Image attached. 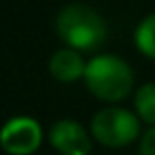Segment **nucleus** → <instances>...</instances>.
I'll return each instance as SVG.
<instances>
[{"label":"nucleus","mask_w":155,"mask_h":155,"mask_svg":"<svg viewBox=\"0 0 155 155\" xmlns=\"http://www.w3.org/2000/svg\"><path fill=\"white\" fill-rule=\"evenodd\" d=\"M51 144L62 155H87L91 151V140L81 123L72 119H60L49 130Z\"/></svg>","instance_id":"nucleus-5"},{"label":"nucleus","mask_w":155,"mask_h":155,"mask_svg":"<svg viewBox=\"0 0 155 155\" xmlns=\"http://www.w3.org/2000/svg\"><path fill=\"white\" fill-rule=\"evenodd\" d=\"M138 130H140L138 117L121 106L102 108L91 119V134L108 147H121L132 142L138 136Z\"/></svg>","instance_id":"nucleus-3"},{"label":"nucleus","mask_w":155,"mask_h":155,"mask_svg":"<svg viewBox=\"0 0 155 155\" xmlns=\"http://www.w3.org/2000/svg\"><path fill=\"white\" fill-rule=\"evenodd\" d=\"M85 62L77 49H58L49 60V70L58 81H74L85 74Z\"/></svg>","instance_id":"nucleus-6"},{"label":"nucleus","mask_w":155,"mask_h":155,"mask_svg":"<svg viewBox=\"0 0 155 155\" xmlns=\"http://www.w3.org/2000/svg\"><path fill=\"white\" fill-rule=\"evenodd\" d=\"M85 81L87 87L102 100L115 102L125 98L132 91L134 72L125 60L110 53H100L91 58L85 66Z\"/></svg>","instance_id":"nucleus-2"},{"label":"nucleus","mask_w":155,"mask_h":155,"mask_svg":"<svg viewBox=\"0 0 155 155\" xmlns=\"http://www.w3.org/2000/svg\"><path fill=\"white\" fill-rule=\"evenodd\" d=\"M140 155H155V125L142 134V140H140Z\"/></svg>","instance_id":"nucleus-9"},{"label":"nucleus","mask_w":155,"mask_h":155,"mask_svg":"<svg viewBox=\"0 0 155 155\" xmlns=\"http://www.w3.org/2000/svg\"><path fill=\"white\" fill-rule=\"evenodd\" d=\"M134 41H136V47H138L144 55L155 58V13L147 15V17L136 26Z\"/></svg>","instance_id":"nucleus-8"},{"label":"nucleus","mask_w":155,"mask_h":155,"mask_svg":"<svg viewBox=\"0 0 155 155\" xmlns=\"http://www.w3.org/2000/svg\"><path fill=\"white\" fill-rule=\"evenodd\" d=\"M55 30L60 38L70 45V49L91 51L106 38V21L89 5H66L60 9L55 19Z\"/></svg>","instance_id":"nucleus-1"},{"label":"nucleus","mask_w":155,"mask_h":155,"mask_svg":"<svg viewBox=\"0 0 155 155\" xmlns=\"http://www.w3.org/2000/svg\"><path fill=\"white\" fill-rule=\"evenodd\" d=\"M41 138V125L32 117H13L0 130V144L11 155H28L36 151Z\"/></svg>","instance_id":"nucleus-4"},{"label":"nucleus","mask_w":155,"mask_h":155,"mask_svg":"<svg viewBox=\"0 0 155 155\" xmlns=\"http://www.w3.org/2000/svg\"><path fill=\"white\" fill-rule=\"evenodd\" d=\"M134 106L142 121L155 125V83H144L136 89Z\"/></svg>","instance_id":"nucleus-7"}]
</instances>
